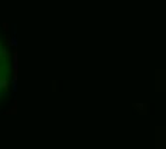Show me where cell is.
<instances>
[{
	"label": "cell",
	"mask_w": 166,
	"mask_h": 149,
	"mask_svg": "<svg viewBox=\"0 0 166 149\" xmlns=\"http://www.w3.org/2000/svg\"><path fill=\"white\" fill-rule=\"evenodd\" d=\"M7 113H16V103H14V106L11 108V110H9Z\"/></svg>",
	"instance_id": "obj_1"
},
{
	"label": "cell",
	"mask_w": 166,
	"mask_h": 149,
	"mask_svg": "<svg viewBox=\"0 0 166 149\" xmlns=\"http://www.w3.org/2000/svg\"><path fill=\"white\" fill-rule=\"evenodd\" d=\"M1 85H7V82L4 79H1ZM0 87H4V86H0Z\"/></svg>",
	"instance_id": "obj_2"
},
{
	"label": "cell",
	"mask_w": 166,
	"mask_h": 149,
	"mask_svg": "<svg viewBox=\"0 0 166 149\" xmlns=\"http://www.w3.org/2000/svg\"><path fill=\"white\" fill-rule=\"evenodd\" d=\"M3 27H4V30H9V24H7V23H4V24H3Z\"/></svg>",
	"instance_id": "obj_3"
}]
</instances>
